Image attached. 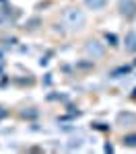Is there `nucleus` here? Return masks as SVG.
Returning <instances> with one entry per match:
<instances>
[{
    "label": "nucleus",
    "instance_id": "1",
    "mask_svg": "<svg viewBox=\"0 0 136 154\" xmlns=\"http://www.w3.org/2000/svg\"><path fill=\"white\" fill-rule=\"evenodd\" d=\"M64 23L68 27H72V29H81L87 23V17L85 12L78 11V8H66L64 11Z\"/></svg>",
    "mask_w": 136,
    "mask_h": 154
},
{
    "label": "nucleus",
    "instance_id": "2",
    "mask_svg": "<svg viewBox=\"0 0 136 154\" xmlns=\"http://www.w3.org/2000/svg\"><path fill=\"white\" fill-rule=\"evenodd\" d=\"M85 51H87V56H89V58L97 60V58H103V54H105V48H103V45H101L99 41L91 39V41H87Z\"/></svg>",
    "mask_w": 136,
    "mask_h": 154
},
{
    "label": "nucleus",
    "instance_id": "3",
    "mask_svg": "<svg viewBox=\"0 0 136 154\" xmlns=\"http://www.w3.org/2000/svg\"><path fill=\"white\" fill-rule=\"evenodd\" d=\"M118 11L124 17H134L136 14V0H120L118 2Z\"/></svg>",
    "mask_w": 136,
    "mask_h": 154
},
{
    "label": "nucleus",
    "instance_id": "4",
    "mask_svg": "<svg viewBox=\"0 0 136 154\" xmlns=\"http://www.w3.org/2000/svg\"><path fill=\"white\" fill-rule=\"evenodd\" d=\"M124 45H126V49H128V51H134V54H136V31H130V33L126 35Z\"/></svg>",
    "mask_w": 136,
    "mask_h": 154
},
{
    "label": "nucleus",
    "instance_id": "5",
    "mask_svg": "<svg viewBox=\"0 0 136 154\" xmlns=\"http://www.w3.org/2000/svg\"><path fill=\"white\" fill-rule=\"evenodd\" d=\"M85 4L89 8H93V11H99V8H103L107 4V0H85Z\"/></svg>",
    "mask_w": 136,
    "mask_h": 154
},
{
    "label": "nucleus",
    "instance_id": "6",
    "mask_svg": "<svg viewBox=\"0 0 136 154\" xmlns=\"http://www.w3.org/2000/svg\"><path fill=\"white\" fill-rule=\"evenodd\" d=\"M124 144L130 146V148H136V134H128V136H124Z\"/></svg>",
    "mask_w": 136,
    "mask_h": 154
},
{
    "label": "nucleus",
    "instance_id": "7",
    "mask_svg": "<svg viewBox=\"0 0 136 154\" xmlns=\"http://www.w3.org/2000/svg\"><path fill=\"white\" fill-rule=\"evenodd\" d=\"M107 41H111V45H115L118 39H115V35H109V33H107Z\"/></svg>",
    "mask_w": 136,
    "mask_h": 154
},
{
    "label": "nucleus",
    "instance_id": "8",
    "mask_svg": "<svg viewBox=\"0 0 136 154\" xmlns=\"http://www.w3.org/2000/svg\"><path fill=\"white\" fill-rule=\"evenodd\" d=\"M4 115H6V111H4V109H2V107H0V119L4 117Z\"/></svg>",
    "mask_w": 136,
    "mask_h": 154
},
{
    "label": "nucleus",
    "instance_id": "9",
    "mask_svg": "<svg viewBox=\"0 0 136 154\" xmlns=\"http://www.w3.org/2000/svg\"><path fill=\"white\" fill-rule=\"evenodd\" d=\"M0 23H2V19H0Z\"/></svg>",
    "mask_w": 136,
    "mask_h": 154
}]
</instances>
